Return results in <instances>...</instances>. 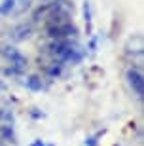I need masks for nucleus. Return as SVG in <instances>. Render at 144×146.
Masks as SVG:
<instances>
[{"label": "nucleus", "instance_id": "f257e3e1", "mask_svg": "<svg viewBox=\"0 0 144 146\" xmlns=\"http://www.w3.org/2000/svg\"><path fill=\"white\" fill-rule=\"evenodd\" d=\"M46 34L51 38V42H53V40H70V38H74L76 34H78V27L70 21V23H66V25H61V27L46 29Z\"/></svg>", "mask_w": 144, "mask_h": 146}, {"label": "nucleus", "instance_id": "f03ea898", "mask_svg": "<svg viewBox=\"0 0 144 146\" xmlns=\"http://www.w3.org/2000/svg\"><path fill=\"white\" fill-rule=\"evenodd\" d=\"M127 84L133 89V93L139 99H142L144 95V76L139 68H129L127 70Z\"/></svg>", "mask_w": 144, "mask_h": 146}, {"label": "nucleus", "instance_id": "7ed1b4c3", "mask_svg": "<svg viewBox=\"0 0 144 146\" xmlns=\"http://www.w3.org/2000/svg\"><path fill=\"white\" fill-rule=\"evenodd\" d=\"M32 33H34V29L31 23H21L10 31V40L11 42H25L32 36Z\"/></svg>", "mask_w": 144, "mask_h": 146}, {"label": "nucleus", "instance_id": "20e7f679", "mask_svg": "<svg viewBox=\"0 0 144 146\" xmlns=\"http://www.w3.org/2000/svg\"><path fill=\"white\" fill-rule=\"evenodd\" d=\"M142 49H144V44H142V36L140 34H135L127 40L125 44V53L127 55H139L142 57Z\"/></svg>", "mask_w": 144, "mask_h": 146}, {"label": "nucleus", "instance_id": "39448f33", "mask_svg": "<svg viewBox=\"0 0 144 146\" xmlns=\"http://www.w3.org/2000/svg\"><path fill=\"white\" fill-rule=\"evenodd\" d=\"M27 68H29V59L23 53H17L15 57L10 59V70L8 72H11V74H23Z\"/></svg>", "mask_w": 144, "mask_h": 146}, {"label": "nucleus", "instance_id": "423d86ee", "mask_svg": "<svg viewBox=\"0 0 144 146\" xmlns=\"http://www.w3.org/2000/svg\"><path fill=\"white\" fill-rule=\"evenodd\" d=\"M31 4H32V0H11V11H10V15L11 17L23 15V13L31 8Z\"/></svg>", "mask_w": 144, "mask_h": 146}, {"label": "nucleus", "instance_id": "0eeeda50", "mask_svg": "<svg viewBox=\"0 0 144 146\" xmlns=\"http://www.w3.org/2000/svg\"><path fill=\"white\" fill-rule=\"evenodd\" d=\"M0 139L11 142V144H17V137H15V131H13V125H0Z\"/></svg>", "mask_w": 144, "mask_h": 146}, {"label": "nucleus", "instance_id": "6e6552de", "mask_svg": "<svg viewBox=\"0 0 144 146\" xmlns=\"http://www.w3.org/2000/svg\"><path fill=\"white\" fill-rule=\"evenodd\" d=\"M25 86H27V89H31V91H42L44 82L38 74H31L27 78V82H25Z\"/></svg>", "mask_w": 144, "mask_h": 146}, {"label": "nucleus", "instance_id": "1a4fd4ad", "mask_svg": "<svg viewBox=\"0 0 144 146\" xmlns=\"http://www.w3.org/2000/svg\"><path fill=\"white\" fill-rule=\"evenodd\" d=\"M61 74H63V63L53 61L46 66V76H49V78H59Z\"/></svg>", "mask_w": 144, "mask_h": 146}, {"label": "nucleus", "instance_id": "9d476101", "mask_svg": "<svg viewBox=\"0 0 144 146\" xmlns=\"http://www.w3.org/2000/svg\"><path fill=\"white\" fill-rule=\"evenodd\" d=\"M82 11H84V21H86V31L87 34H91V31H93V25H91V4L89 2H84V8H82Z\"/></svg>", "mask_w": 144, "mask_h": 146}, {"label": "nucleus", "instance_id": "9b49d317", "mask_svg": "<svg viewBox=\"0 0 144 146\" xmlns=\"http://www.w3.org/2000/svg\"><path fill=\"white\" fill-rule=\"evenodd\" d=\"M11 11V0H4L0 4V15H10Z\"/></svg>", "mask_w": 144, "mask_h": 146}, {"label": "nucleus", "instance_id": "f8f14e48", "mask_svg": "<svg viewBox=\"0 0 144 146\" xmlns=\"http://www.w3.org/2000/svg\"><path fill=\"white\" fill-rule=\"evenodd\" d=\"M99 135L97 137H89V139H86V146H99Z\"/></svg>", "mask_w": 144, "mask_h": 146}, {"label": "nucleus", "instance_id": "ddd939ff", "mask_svg": "<svg viewBox=\"0 0 144 146\" xmlns=\"http://www.w3.org/2000/svg\"><path fill=\"white\" fill-rule=\"evenodd\" d=\"M31 116H32L34 119H40V118H44V112H40V110H36V108H34V110L31 112Z\"/></svg>", "mask_w": 144, "mask_h": 146}, {"label": "nucleus", "instance_id": "4468645a", "mask_svg": "<svg viewBox=\"0 0 144 146\" xmlns=\"http://www.w3.org/2000/svg\"><path fill=\"white\" fill-rule=\"evenodd\" d=\"M31 146H53V144H46V142H44V141H40V139H36V141L32 142Z\"/></svg>", "mask_w": 144, "mask_h": 146}, {"label": "nucleus", "instance_id": "2eb2a0df", "mask_svg": "<svg viewBox=\"0 0 144 146\" xmlns=\"http://www.w3.org/2000/svg\"><path fill=\"white\" fill-rule=\"evenodd\" d=\"M0 116H2V108H0Z\"/></svg>", "mask_w": 144, "mask_h": 146}, {"label": "nucleus", "instance_id": "dca6fc26", "mask_svg": "<svg viewBox=\"0 0 144 146\" xmlns=\"http://www.w3.org/2000/svg\"><path fill=\"white\" fill-rule=\"evenodd\" d=\"M0 146H2V144H0Z\"/></svg>", "mask_w": 144, "mask_h": 146}]
</instances>
